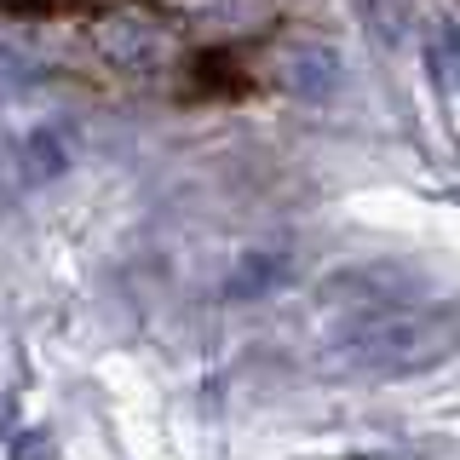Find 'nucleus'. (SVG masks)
I'll use <instances>...</instances> for the list:
<instances>
[{"instance_id": "obj_3", "label": "nucleus", "mask_w": 460, "mask_h": 460, "mask_svg": "<svg viewBox=\"0 0 460 460\" xmlns=\"http://www.w3.org/2000/svg\"><path fill=\"white\" fill-rule=\"evenodd\" d=\"M184 18H201V23H242L259 12V0H172Z\"/></svg>"}, {"instance_id": "obj_5", "label": "nucleus", "mask_w": 460, "mask_h": 460, "mask_svg": "<svg viewBox=\"0 0 460 460\" xmlns=\"http://www.w3.org/2000/svg\"><path fill=\"white\" fill-rule=\"evenodd\" d=\"M363 6L374 12V18H380V12H385V6H392V0H363Z\"/></svg>"}, {"instance_id": "obj_1", "label": "nucleus", "mask_w": 460, "mask_h": 460, "mask_svg": "<svg viewBox=\"0 0 460 460\" xmlns=\"http://www.w3.org/2000/svg\"><path fill=\"white\" fill-rule=\"evenodd\" d=\"M455 351V323L431 311H374L363 323L345 328V363L363 374H385V380H409Z\"/></svg>"}, {"instance_id": "obj_4", "label": "nucleus", "mask_w": 460, "mask_h": 460, "mask_svg": "<svg viewBox=\"0 0 460 460\" xmlns=\"http://www.w3.org/2000/svg\"><path fill=\"white\" fill-rule=\"evenodd\" d=\"M6 12H69V6H93V0H0Z\"/></svg>"}, {"instance_id": "obj_2", "label": "nucleus", "mask_w": 460, "mask_h": 460, "mask_svg": "<svg viewBox=\"0 0 460 460\" xmlns=\"http://www.w3.org/2000/svg\"><path fill=\"white\" fill-rule=\"evenodd\" d=\"M340 75V64H334V52H323V47H282V81L294 86V93H328Z\"/></svg>"}]
</instances>
